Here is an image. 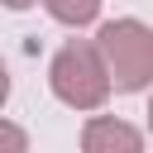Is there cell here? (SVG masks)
Listing matches in <instances>:
<instances>
[{"label":"cell","instance_id":"cell-1","mask_svg":"<svg viewBox=\"0 0 153 153\" xmlns=\"http://www.w3.org/2000/svg\"><path fill=\"white\" fill-rule=\"evenodd\" d=\"M48 86L67 110H100L110 100V72L96 38H67L48 62Z\"/></svg>","mask_w":153,"mask_h":153},{"label":"cell","instance_id":"cell-2","mask_svg":"<svg viewBox=\"0 0 153 153\" xmlns=\"http://www.w3.org/2000/svg\"><path fill=\"white\" fill-rule=\"evenodd\" d=\"M96 48L110 72V91L139 96L153 86V29L143 19H110L96 33Z\"/></svg>","mask_w":153,"mask_h":153},{"label":"cell","instance_id":"cell-3","mask_svg":"<svg viewBox=\"0 0 153 153\" xmlns=\"http://www.w3.org/2000/svg\"><path fill=\"white\" fill-rule=\"evenodd\" d=\"M81 148L86 153H139L143 148V129L115 120V115H91L81 129Z\"/></svg>","mask_w":153,"mask_h":153},{"label":"cell","instance_id":"cell-4","mask_svg":"<svg viewBox=\"0 0 153 153\" xmlns=\"http://www.w3.org/2000/svg\"><path fill=\"white\" fill-rule=\"evenodd\" d=\"M33 5H43L57 24H67V29H81V24H91L96 14H100V0H33Z\"/></svg>","mask_w":153,"mask_h":153},{"label":"cell","instance_id":"cell-5","mask_svg":"<svg viewBox=\"0 0 153 153\" xmlns=\"http://www.w3.org/2000/svg\"><path fill=\"white\" fill-rule=\"evenodd\" d=\"M24 148H29V134H24L19 124L0 120V153H24Z\"/></svg>","mask_w":153,"mask_h":153},{"label":"cell","instance_id":"cell-6","mask_svg":"<svg viewBox=\"0 0 153 153\" xmlns=\"http://www.w3.org/2000/svg\"><path fill=\"white\" fill-rule=\"evenodd\" d=\"M5 100H10V67L0 62V105H5Z\"/></svg>","mask_w":153,"mask_h":153},{"label":"cell","instance_id":"cell-7","mask_svg":"<svg viewBox=\"0 0 153 153\" xmlns=\"http://www.w3.org/2000/svg\"><path fill=\"white\" fill-rule=\"evenodd\" d=\"M0 5H5V10H29L33 0H0Z\"/></svg>","mask_w":153,"mask_h":153},{"label":"cell","instance_id":"cell-8","mask_svg":"<svg viewBox=\"0 0 153 153\" xmlns=\"http://www.w3.org/2000/svg\"><path fill=\"white\" fill-rule=\"evenodd\" d=\"M148 134H153V100H148Z\"/></svg>","mask_w":153,"mask_h":153}]
</instances>
